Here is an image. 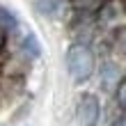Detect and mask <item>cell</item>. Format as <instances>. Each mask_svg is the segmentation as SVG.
Returning a JSON list of instances; mask_svg holds the SVG:
<instances>
[{
  "label": "cell",
  "instance_id": "1",
  "mask_svg": "<svg viewBox=\"0 0 126 126\" xmlns=\"http://www.w3.org/2000/svg\"><path fill=\"white\" fill-rule=\"evenodd\" d=\"M94 53L90 46L85 44H73L66 50V69H69L71 78L76 83H85L90 80V76L94 73Z\"/></svg>",
  "mask_w": 126,
  "mask_h": 126
},
{
  "label": "cell",
  "instance_id": "2",
  "mask_svg": "<svg viewBox=\"0 0 126 126\" xmlns=\"http://www.w3.org/2000/svg\"><path fill=\"white\" fill-rule=\"evenodd\" d=\"M99 112H101L99 99L94 94H83V99L78 103V124L80 126H94L99 122Z\"/></svg>",
  "mask_w": 126,
  "mask_h": 126
},
{
  "label": "cell",
  "instance_id": "3",
  "mask_svg": "<svg viewBox=\"0 0 126 126\" xmlns=\"http://www.w3.org/2000/svg\"><path fill=\"white\" fill-rule=\"evenodd\" d=\"M101 83L106 90H112L115 85H119V66L115 62H106L101 66Z\"/></svg>",
  "mask_w": 126,
  "mask_h": 126
},
{
  "label": "cell",
  "instance_id": "4",
  "mask_svg": "<svg viewBox=\"0 0 126 126\" xmlns=\"http://www.w3.org/2000/svg\"><path fill=\"white\" fill-rule=\"evenodd\" d=\"M34 7H37V12H39V14L50 16V18L60 16V12H62V2H60V0H37Z\"/></svg>",
  "mask_w": 126,
  "mask_h": 126
},
{
  "label": "cell",
  "instance_id": "5",
  "mask_svg": "<svg viewBox=\"0 0 126 126\" xmlns=\"http://www.w3.org/2000/svg\"><path fill=\"white\" fill-rule=\"evenodd\" d=\"M0 25L5 28V30H16V16H14L12 12H7L5 7H0Z\"/></svg>",
  "mask_w": 126,
  "mask_h": 126
},
{
  "label": "cell",
  "instance_id": "6",
  "mask_svg": "<svg viewBox=\"0 0 126 126\" xmlns=\"http://www.w3.org/2000/svg\"><path fill=\"white\" fill-rule=\"evenodd\" d=\"M23 48H25V53H30L32 57H39V55H41V48H39V44H37L34 34H28V37H25Z\"/></svg>",
  "mask_w": 126,
  "mask_h": 126
},
{
  "label": "cell",
  "instance_id": "7",
  "mask_svg": "<svg viewBox=\"0 0 126 126\" xmlns=\"http://www.w3.org/2000/svg\"><path fill=\"white\" fill-rule=\"evenodd\" d=\"M117 103L126 110V80H119L117 85Z\"/></svg>",
  "mask_w": 126,
  "mask_h": 126
},
{
  "label": "cell",
  "instance_id": "8",
  "mask_svg": "<svg viewBox=\"0 0 126 126\" xmlns=\"http://www.w3.org/2000/svg\"><path fill=\"white\" fill-rule=\"evenodd\" d=\"M5 41H7V30H5L2 25H0V48L5 46Z\"/></svg>",
  "mask_w": 126,
  "mask_h": 126
},
{
  "label": "cell",
  "instance_id": "9",
  "mask_svg": "<svg viewBox=\"0 0 126 126\" xmlns=\"http://www.w3.org/2000/svg\"><path fill=\"white\" fill-rule=\"evenodd\" d=\"M119 46H122V50H124V53H126V30L119 34Z\"/></svg>",
  "mask_w": 126,
  "mask_h": 126
},
{
  "label": "cell",
  "instance_id": "10",
  "mask_svg": "<svg viewBox=\"0 0 126 126\" xmlns=\"http://www.w3.org/2000/svg\"><path fill=\"white\" fill-rule=\"evenodd\" d=\"M115 126H126V117H124V119H119V122H117Z\"/></svg>",
  "mask_w": 126,
  "mask_h": 126
}]
</instances>
